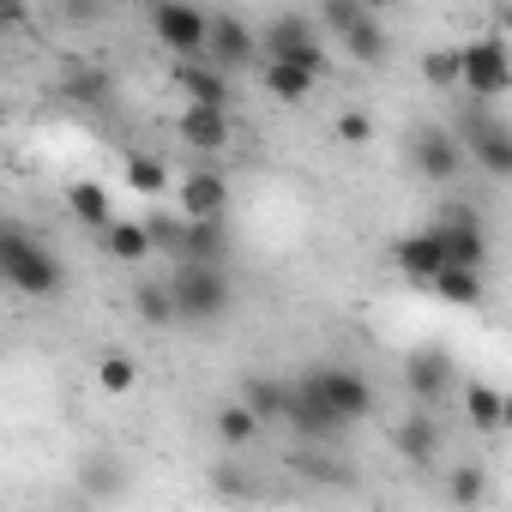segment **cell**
Instances as JSON below:
<instances>
[{
  "label": "cell",
  "mask_w": 512,
  "mask_h": 512,
  "mask_svg": "<svg viewBox=\"0 0 512 512\" xmlns=\"http://www.w3.org/2000/svg\"><path fill=\"white\" fill-rule=\"evenodd\" d=\"M0 272H7V284L19 296H31V302H55L67 290V266L55 260L49 247H37L19 223L0 229Z\"/></svg>",
  "instance_id": "cell-1"
},
{
  "label": "cell",
  "mask_w": 512,
  "mask_h": 512,
  "mask_svg": "<svg viewBox=\"0 0 512 512\" xmlns=\"http://www.w3.org/2000/svg\"><path fill=\"white\" fill-rule=\"evenodd\" d=\"M296 380L338 416V428H356V422L374 410V386H368V374L350 368V362H314V368L296 374Z\"/></svg>",
  "instance_id": "cell-2"
},
{
  "label": "cell",
  "mask_w": 512,
  "mask_h": 512,
  "mask_svg": "<svg viewBox=\"0 0 512 512\" xmlns=\"http://www.w3.org/2000/svg\"><path fill=\"white\" fill-rule=\"evenodd\" d=\"M169 290H175V314H181V326H211V320H223L229 302H235L223 266H175Z\"/></svg>",
  "instance_id": "cell-3"
},
{
  "label": "cell",
  "mask_w": 512,
  "mask_h": 512,
  "mask_svg": "<svg viewBox=\"0 0 512 512\" xmlns=\"http://www.w3.org/2000/svg\"><path fill=\"white\" fill-rule=\"evenodd\" d=\"M260 49H266V61H278V67H302V73H326V43L314 37V25L302 19V13H284V19H272L266 31H260Z\"/></svg>",
  "instance_id": "cell-4"
},
{
  "label": "cell",
  "mask_w": 512,
  "mask_h": 512,
  "mask_svg": "<svg viewBox=\"0 0 512 512\" xmlns=\"http://www.w3.org/2000/svg\"><path fill=\"white\" fill-rule=\"evenodd\" d=\"M151 37L175 55V61H205L211 55V19L199 7H151Z\"/></svg>",
  "instance_id": "cell-5"
},
{
  "label": "cell",
  "mask_w": 512,
  "mask_h": 512,
  "mask_svg": "<svg viewBox=\"0 0 512 512\" xmlns=\"http://www.w3.org/2000/svg\"><path fill=\"white\" fill-rule=\"evenodd\" d=\"M458 139H464V151L476 157L482 175L512 181V121H500V115H488V109H470Z\"/></svg>",
  "instance_id": "cell-6"
},
{
  "label": "cell",
  "mask_w": 512,
  "mask_h": 512,
  "mask_svg": "<svg viewBox=\"0 0 512 512\" xmlns=\"http://www.w3.org/2000/svg\"><path fill=\"white\" fill-rule=\"evenodd\" d=\"M458 55H464V91H470V97L494 103V97L512 91V49H506L500 37H476V43H464Z\"/></svg>",
  "instance_id": "cell-7"
},
{
  "label": "cell",
  "mask_w": 512,
  "mask_h": 512,
  "mask_svg": "<svg viewBox=\"0 0 512 512\" xmlns=\"http://www.w3.org/2000/svg\"><path fill=\"white\" fill-rule=\"evenodd\" d=\"M434 235H440V247H446L452 266H464V272H482V266H488V229H482L476 211L446 205V211L434 217Z\"/></svg>",
  "instance_id": "cell-8"
},
{
  "label": "cell",
  "mask_w": 512,
  "mask_h": 512,
  "mask_svg": "<svg viewBox=\"0 0 512 512\" xmlns=\"http://www.w3.org/2000/svg\"><path fill=\"white\" fill-rule=\"evenodd\" d=\"M464 139L458 133H446V127H416L410 133V163H416V175L422 181H434V187H446V181H458V169H464Z\"/></svg>",
  "instance_id": "cell-9"
},
{
  "label": "cell",
  "mask_w": 512,
  "mask_h": 512,
  "mask_svg": "<svg viewBox=\"0 0 512 512\" xmlns=\"http://www.w3.org/2000/svg\"><path fill=\"white\" fill-rule=\"evenodd\" d=\"M392 266H398L410 284H428V290H434V278H440L452 260H446V247H440V235H434V223H428V229H410V235L392 241Z\"/></svg>",
  "instance_id": "cell-10"
},
{
  "label": "cell",
  "mask_w": 512,
  "mask_h": 512,
  "mask_svg": "<svg viewBox=\"0 0 512 512\" xmlns=\"http://www.w3.org/2000/svg\"><path fill=\"white\" fill-rule=\"evenodd\" d=\"M404 386H410V398L428 410V404H440L446 398V386H452V356L446 350H434V344H422V350H410L404 356Z\"/></svg>",
  "instance_id": "cell-11"
},
{
  "label": "cell",
  "mask_w": 512,
  "mask_h": 512,
  "mask_svg": "<svg viewBox=\"0 0 512 512\" xmlns=\"http://www.w3.org/2000/svg\"><path fill=\"white\" fill-rule=\"evenodd\" d=\"M284 422H290V434H302V440H338L344 428H338V416L302 386V380H290V398H284Z\"/></svg>",
  "instance_id": "cell-12"
},
{
  "label": "cell",
  "mask_w": 512,
  "mask_h": 512,
  "mask_svg": "<svg viewBox=\"0 0 512 512\" xmlns=\"http://www.w3.org/2000/svg\"><path fill=\"white\" fill-rule=\"evenodd\" d=\"M181 91H187V109H217L229 115V73L211 67V61H181Z\"/></svg>",
  "instance_id": "cell-13"
},
{
  "label": "cell",
  "mask_w": 512,
  "mask_h": 512,
  "mask_svg": "<svg viewBox=\"0 0 512 512\" xmlns=\"http://www.w3.org/2000/svg\"><path fill=\"white\" fill-rule=\"evenodd\" d=\"M223 199H229V181L217 169H193L181 181V217L187 223H217L223 217Z\"/></svg>",
  "instance_id": "cell-14"
},
{
  "label": "cell",
  "mask_w": 512,
  "mask_h": 512,
  "mask_svg": "<svg viewBox=\"0 0 512 512\" xmlns=\"http://www.w3.org/2000/svg\"><path fill=\"white\" fill-rule=\"evenodd\" d=\"M392 446H398V458H404V464L428 470V464L440 458V428H434V416H428V410L404 416V422H398V434H392Z\"/></svg>",
  "instance_id": "cell-15"
},
{
  "label": "cell",
  "mask_w": 512,
  "mask_h": 512,
  "mask_svg": "<svg viewBox=\"0 0 512 512\" xmlns=\"http://www.w3.org/2000/svg\"><path fill=\"white\" fill-rule=\"evenodd\" d=\"M253 49H260V37H253V31H247L241 19H229V13H223V19H211V55H205L211 67L235 73V67H241V61H247Z\"/></svg>",
  "instance_id": "cell-16"
},
{
  "label": "cell",
  "mask_w": 512,
  "mask_h": 512,
  "mask_svg": "<svg viewBox=\"0 0 512 512\" xmlns=\"http://www.w3.org/2000/svg\"><path fill=\"white\" fill-rule=\"evenodd\" d=\"M181 139L211 157V151L229 145V115H217V109H181Z\"/></svg>",
  "instance_id": "cell-17"
},
{
  "label": "cell",
  "mask_w": 512,
  "mask_h": 512,
  "mask_svg": "<svg viewBox=\"0 0 512 512\" xmlns=\"http://www.w3.org/2000/svg\"><path fill=\"white\" fill-rule=\"evenodd\" d=\"M223 253H229L223 223H187V235H181V266H223Z\"/></svg>",
  "instance_id": "cell-18"
},
{
  "label": "cell",
  "mask_w": 512,
  "mask_h": 512,
  "mask_svg": "<svg viewBox=\"0 0 512 512\" xmlns=\"http://www.w3.org/2000/svg\"><path fill=\"white\" fill-rule=\"evenodd\" d=\"M284 398H290V380H272V374H247L241 380V404L260 416V422H284Z\"/></svg>",
  "instance_id": "cell-19"
},
{
  "label": "cell",
  "mask_w": 512,
  "mask_h": 512,
  "mask_svg": "<svg viewBox=\"0 0 512 512\" xmlns=\"http://www.w3.org/2000/svg\"><path fill=\"white\" fill-rule=\"evenodd\" d=\"M67 211L85 223V229H109L115 217H109V193L97 187V181H73L67 187Z\"/></svg>",
  "instance_id": "cell-20"
},
{
  "label": "cell",
  "mask_w": 512,
  "mask_h": 512,
  "mask_svg": "<svg viewBox=\"0 0 512 512\" xmlns=\"http://www.w3.org/2000/svg\"><path fill=\"white\" fill-rule=\"evenodd\" d=\"M103 247L115 253L121 266H139L157 241H151V229H145V223H109V229H103Z\"/></svg>",
  "instance_id": "cell-21"
},
{
  "label": "cell",
  "mask_w": 512,
  "mask_h": 512,
  "mask_svg": "<svg viewBox=\"0 0 512 512\" xmlns=\"http://www.w3.org/2000/svg\"><path fill=\"white\" fill-rule=\"evenodd\" d=\"M211 428H217V440H223L229 452H241V446H253V440H260V416H253L247 404H223Z\"/></svg>",
  "instance_id": "cell-22"
},
{
  "label": "cell",
  "mask_w": 512,
  "mask_h": 512,
  "mask_svg": "<svg viewBox=\"0 0 512 512\" xmlns=\"http://www.w3.org/2000/svg\"><path fill=\"white\" fill-rule=\"evenodd\" d=\"M434 296L440 302H452V308H476L488 290H482V272H464V266H446L440 278H434Z\"/></svg>",
  "instance_id": "cell-23"
},
{
  "label": "cell",
  "mask_w": 512,
  "mask_h": 512,
  "mask_svg": "<svg viewBox=\"0 0 512 512\" xmlns=\"http://www.w3.org/2000/svg\"><path fill=\"white\" fill-rule=\"evenodd\" d=\"M464 416H470L482 434H500V422H506V392H500V386H470V392H464Z\"/></svg>",
  "instance_id": "cell-24"
},
{
  "label": "cell",
  "mask_w": 512,
  "mask_h": 512,
  "mask_svg": "<svg viewBox=\"0 0 512 512\" xmlns=\"http://www.w3.org/2000/svg\"><path fill=\"white\" fill-rule=\"evenodd\" d=\"M338 43H344V49H350V55H356L362 67H374V61H386V55H392V49H386V31H380V25H374L368 13H362V19H356V25H350V31H344Z\"/></svg>",
  "instance_id": "cell-25"
},
{
  "label": "cell",
  "mask_w": 512,
  "mask_h": 512,
  "mask_svg": "<svg viewBox=\"0 0 512 512\" xmlns=\"http://www.w3.org/2000/svg\"><path fill=\"white\" fill-rule=\"evenodd\" d=\"M314 73H302V67H278V61H266V91L278 97V103H308L314 97Z\"/></svg>",
  "instance_id": "cell-26"
},
{
  "label": "cell",
  "mask_w": 512,
  "mask_h": 512,
  "mask_svg": "<svg viewBox=\"0 0 512 512\" xmlns=\"http://www.w3.org/2000/svg\"><path fill=\"white\" fill-rule=\"evenodd\" d=\"M133 314H139L145 326H175V320H181L169 284H139V290H133Z\"/></svg>",
  "instance_id": "cell-27"
},
{
  "label": "cell",
  "mask_w": 512,
  "mask_h": 512,
  "mask_svg": "<svg viewBox=\"0 0 512 512\" xmlns=\"http://www.w3.org/2000/svg\"><path fill=\"white\" fill-rule=\"evenodd\" d=\"M422 79L440 91H464V55L458 49H428L422 55Z\"/></svg>",
  "instance_id": "cell-28"
},
{
  "label": "cell",
  "mask_w": 512,
  "mask_h": 512,
  "mask_svg": "<svg viewBox=\"0 0 512 512\" xmlns=\"http://www.w3.org/2000/svg\"><path fill=\"white\" fill-rule=\"evenodd\" d=\"M127 187L133 193H169V169L139 151V157H127Z\"/></svg>",
  "instance_id": "cell-29"
},
{
  "label": "cell",
  "mask_w": 512,
  "mask_h": 512,
  "mask_svg": "<svg viewBox=\"0 0 512 512\" xmlns=\"http://www.w3.org/2000/svg\"><path fill=\"white\" fill-rule=\"evenodd\" d=\"M97 386H103L109 398H121V392L139 386V368H133L127 356H103V362H97Z\"/></svg>",
  "instance_id": "cell-30"
},
{
  "label": "cell",
  "mask_w": 512,
  "mask_h": 512,
  "mask_svg": "<svg viewBox=\"0 0 512 512\" xmlns=\"http://www.w3.org/2000/svg\"><path fill=\"white\" fill-rule=\"evenodd\" d=\"M482 494H488V476H482L476 464H458V470H452V500H458V506H482Z\"/></svg>",
  "instance_id": "cell-31"
},
{
  "label": "cell",
  "mask_w": 512,
  "mask_h": 512,
  "mask_svg": "<svg viewBox=\"0 0 512 512\" xmlns=\"http://www.w3.org/2000/svg\"><path fill=\"white\" fill-rule=\"evenodd\" d=\"M67 91H73L79 103H103V97H109V73H91V67H85V73L67 79Z\"/></svg>",
  "instance_id": "cell-32"
},
{
  "label": "cell",
  "mask_w": 512,
  "mask_h": 512,
  "mask_svg": "<svg viewBox=\"0 0 512 512\" xmlns=\"http://www.w3.org/2000/svg\"><path fill=\"white\" fill-rule=\"evenodd\" d=\"M338 139H344V145H368V139H374V121L350 109V115H338Z\"/></svg>",
  "instance_id": "cell-33"
},
{
  "label": "cell",
  "mask_w": 512,
  "mask_h": 512,
  "mask_svg": "<svg viewBox=\"0 0 512 512\" xmlns=\"http://www.w3.org/2000/svg\"><path fill=\"white\" fill-rule=\"evenodd\" d=\"M362 13H368V7H356V0H332V7H326V13H320V19H326V25H332V31H338V37H344V31H350V25H356V19H362Z\"/></svg>",
  "instance_id": "cell-34"
},
{
  "label": "cell",
  "mask_w": 512,
  "mask_h": 512,
  "mask_svg": "<svg viewBox=\"0 0 512 512\" xmlns=\"http://www.w3.org/2000/svg\"><path fill=\"white\" fill-rule=\"evenodd\" d=\"M217 488L223 494H253V476L247 470H217Z\"/></svg>",
  "instance_id": "cell-35"
},
{
  "label": "cell",
  "mask_w": 512,
  "mask_h": 512,
  "mask_svg": "<svg viewBox=\"0 0 512 512\" xmlns=\"http://www.w3.org/2000/svg\"><path fill=\"white\" fill-rule=\"evenodd\" d=\"M85 488H91V494H115V482H109V464H85Z\"/></svg>",
  "instance_id": "cell-36"
},
{
  "label": "cell",
  "mask_w": 512,
  "mask_h": 512,
  "mask_svg": "<svg viewBox=\"0 0 512 512\" xmlns=\"http://www.w3.org/2000/svg\"><path fill=\"white\" fill-rule=\"evenodd\" d=\"M500 434H512V392H506V422H500Z\"/></svg>",
  "instance_id": "cell-37"
},
{
  "label": "cell",
  "mask_w": 512,
  "mask_h": 512,
  "mask_svg": "<svg viewBox=\"0 0 512 512\" xmlns=\"http://www.w3.org/2000/svg\"><path fill=\"white\" fill-rule=\"evenodd\" d=\"M506 19H512V13H506Z\"/></svg>",
  "instance_id": "cell-38"
}]
</instances>
